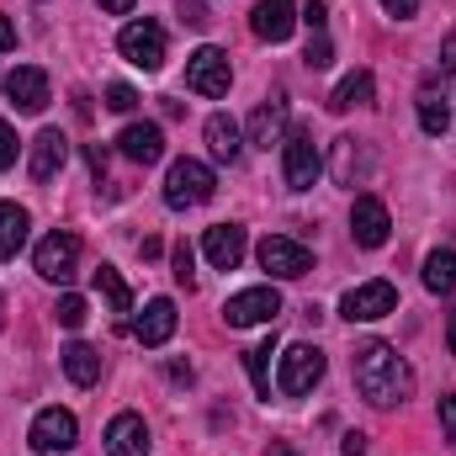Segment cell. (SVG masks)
Returning <instances> with one entry per match:
<instances>
[{
  "mask_svg": "<svg viewBox=\"0 0 456 456\" xmlns=\"http://www.w3.org/2000/svg\"><path fill=\"white\" fill-rule=\"evenodd\" d=\"M409 387H414V377H409L403 355L387 340H366L355 350V393L371 409H398L409 398Z\"/></svg>",
  "mask_w": 456,
  "mask_h": 456,
  "instance_id": "obj_1",
  "label": "cell"
},
{
  "mask_svg": "<svg viewBox=\"0 0 456 456\" xmlns=\"http://www.w3.org/2000/svg\"><path fill=\"white\" fill-rule=\"evenodd\" d=\"M213 191H218V175L202 159H175L170 175H165V202L170 208H202V202H213Z\"/></svg>",
  "mask_w": 456,
  "mask_h": 456,
  "instance_id": "obj_2",
  "label": "cell"
},
{
  "mask_svg": "<svg viewBox=\"0 0 456 456\" xmlns=\"http://www.w3.org/2000/svg\"><path fill=\"white\" fill-rule=\"evenodd\" d=\"M319 377H324V350L319 345H287L281 350V361H276V393L303 398V393L319 387Z\"/></svg>",
  "mask_w": 456,
  "mask_h": 456,
  "instance_id": "obj_3",
  "label": "cell"
},
{
  "mask_svg": "<svg viewBox=\"0 0 456 456\" xmlns=\"http://www.w3.org/2000/svg\"><path fill=\"white\" fill-rule=\"evenodd\" d=\"M319 170H324V159H319L314 133H308V127H292V133L281 138V175H287V186H292V191H308V186L319 181Z\"/></svg>",
  "mask_w": 456,
  "mask_h": 456,
  "instance_id": "obj_4",
  "label": "cell"
},
{
  "mask_svg": "<svg viewBox=\"0 0 456 456\" xmlns=\"http://www.w3.org/2000/svg\"><path fill=\"white\" fill-rule=\"evenodd\" d=\"M228 86H233L228 53L213 48V43H202V48L186 59V91H197V96H228Z\"/></svg>",
  "mask_w": 456,
  "mask_h": 456,
  "instance_id": "obj_5",
  "label": "cell"
},
{
  "mask_svg": "<svg viewBox=\"0 0 456 456\" xmlns=\"http://www.w3.org/2000/svg\"><path fill=\"white\" fill-rule=\"evenodd\" d=\"M255 255H260V271H271L276 281H297V276L314 271V255H308L297 239H287V233H265Z\"/></svg>",
  "mask_w": 456,
  "mask_h": 456,
  "instance_id": "obj_6",
  "label": "cell"
},
{
  "mask_svg": "<svg viewBox=\"0 0 456 456\" xmlns=\"http://www.w3.org/2000/svg\"><path fill=\"white\" fill-rule=\"evenodd\" d=\"M281 314V292L276 287H249V292H233L224 303L228 330H249V324H276Z\"/></svg>",
  "mask_w": 456,
  "mask_h": 456,
  "instance_id": "obj_7",
  "label": "cell"
},
{
  "mask_svg": "<svg viewBox=\"0 0 456 456\" xmlns=\"http://www.w3.org/2000/svg\"><path fill=\"white\" fill-rule=\"evenodd\" d=\"M398 308V292H393V281H361V287H350L340 297V314L350 324H371V319H387Z\"/></svg>",
  "mask_w": 456,
  "mask_h": 456,
  "instance_id": "obj_8",
  "label": "cell"
},
{
  "mask_svg": "<svg viewBox=\"0 0 456 456\" xmlns=\"http://www.w3.org/2000/svg\"><path fill=\"white\" fill-rule=\"evenodd\" d=\"M117 48H122L127 64L159 69V64H165V27H159V21H127L122 37H117Z\"/></svg>",
  "mask_w": 456,
  "mask_h": 456,
  "instance_id": "obj_9",
  "label": "cell"
},
{
  "mask_svg": "<svg viewBox=\"0 0 456 456\" xmlns=\"http://www.w3.org/2000/svg\"><path fill=\"white\" fill-rule=\"evenodd\" d=\"M75 260H80V239H75L69 228H53V233L37 244V255H32V265H37L43 281H69V276H75Z\"/></svg>",
  "mask_w": 456,
  "mask_h": 456,
  "instance_id": "obj_10",
  "label": "cell"
},
{
  "mask_svg": "<svg viewBox=\"0 0 456 456\" xmlns=\"http://www.w3.org/2000/svg\"><path fill=\"white\" fill-rule=\"evenodd\" d=\"M75 436H80V425H75V414L69 409H43L37 419H32V430H27V441H32V452L37 456H59L75 446Z\"/></svg>",
  "mask_w": 456,
  "mask_h": 456,
  "instance_id": "obj_11",
  "label": "cell"
},
{
  "mask_svg": "<svg viewBox=\"0 0 456 456\" xmlns=\"http://www.w3.org/2000/svg\"><path fill=\"white\" fill-rule=\"evenodd\" d=\"M350 233H355V244H361V249H382V244H387V233H393L387 208H382L377 197H355V208H350Z\"/></svg>",
  "mask_w": 456,
  "mask_h": 456,
  "instance_id": "obj_12",
  "label": "cell"
},
{
  "mask_svg": "<svg viewBox=\"0 0 456 456\" xmlns=\"http://www.w3.org/2000/svg\"><path fill=\"white\" fill-rule=\"evenodd\" d=\"M5 102H11L16 112H43V107H48V75H43L37 64L11 69V75H5Z\"/></svg>",
  "mask_w": 456,
  "mask_h": 456,
  "instance_id": "obj_13",
  "label": "cell"
},
{
  "mask_svg": "<svg viewBox=\"0 0 456 456\" xmlns=\"http://www.w3.org/2000/svg\"><path fill=\"white\" fill-rule=\"evenodd\" d=\"M64 159H69V138H64L59 127H43V133L32 138V159H27V170H32L37 186H48V181L64 170Z\"/></svg>",
  "mask_w": 456,
  "mask_h": 456,
  "instance_id": "obj_14",
  "label": "cell"
},
{
  "mask_svg": "<svg viewBox=\"0 0 456 456\" xmlns=\"http://www.w3.org/2000/svg\"><path fill=\"white\" fill-rule=\"evenodd\" d=\"M249 27H255V37H265V43H287L292 27H297V5H292V0H260V5L249 11Z\"/></svg>",
  "mask_w": 456,
  "mask_h": 456,
  "instance_id": "obj_15",
  "label": "cell"
},
{
  "mask_svg": "<svg viewBox=\"0 0 456 456\" xmlns=\"http://www.w3.org/2000/svg\"><path fill=\"white\" fill-rule=\"evenodd\" d=\"M117 149H122L133 165H154V159H165V133H159L154 122H127V127L117 133Z\"/></svg>",
  "mask_w": 456,
  "mask_h": 456,
  "instance_id": "obj_16",
  "label": "cell"
},
{
  "mask_svg": "<svg viewBox=\"0 0 456 456\" xmlns=\"http://www.w3.org/2000/svg\"><path fill=\"white\" fill-rule=\"evenodd\" d=\"M133 335H138V345H149V350H159V345L175 335V303L170 297H154L143 314H138V324H133Z\"/></svg>",
  "mask_w": 456,
  "mask_h": 456,
  "instance_id": "obj_17",
  "label": "cell"
},
{
  "mask_svg": "<svg viewBox=\"0 0 456 456\" xmlns=\"http://www.w3.org/2000/svg\"><path fill=\"white\" fill-rule=\"evenodd\" d=\"M107 456H149V425L138 414H117L107 425Z\"/></svg>",
  "mask_w": 456,
  "mask_h": 456,
  "instance_id": "obj_18",
  "label": "cell"
},
{
  "mask_svg": "<svg viewBox=\"0 0 456 456\" xmlns=\"http://www.w3.org/2000/svg\"><path fill=\"white\" fill-rule=\"evenodd\" d=\"M202 255H208L218 271H233V265L244 260V228H239V224L208 228V239H202Z\"/></svg>",
  "mask_w": 456,
  "mask_h": 456,
  "instance_id": "obj_19",
  "label": "cell"
},
{
  "mask_svg": "<svg viewBox=\"0 0 456 456\" xmlns=\"http://www.w3.org/2000/svg\"><path fill=\"white\" fill-rule=\"evenodd\" d=\"M202 133H208V154H213L218 165H233V159H239V149H244V133H239V122H233L228 112H213Z\"/></svg>",
  "mask_w": 456,
  "mask_h": 456,
  "instance_id": "obj_20",
  "label": "cell"
},
{
  "mask_svg": "<svg viewBox=\"0 0 456 456\" xmlns=\"http://www.w3.org/2000/svg\"><path fill=\"white\" fill-rule=\"evenodd\" d=\"M281 127H287V102H260L255 117H249V143L271 149V143L281 138Z\"/></svg>",
  "mask_w": 456,
  "mask_h": 456,
  "instance_id": "obj_21",
  "label": "cell"
},
{
  "mask_svg": "<svg viewBox=\"0 0 456 456\" xmlns=\"http://www.w3.org/2000/svg\"><path fill=\"white\" fill-rule=\"evenodd\" d=\"M27 208H16V202H0V260H16V249L27 244Z\"/></svg>",
  "mask_w": 456,
  "mask_h": 456,
  "instance_id": "obj_22",
  "label": "cell"
},
{
  "mask_svg": "<svg viewBox=\"0 0 456 456\" xmlns=\"http://www.w3.org/2000/svg\"><path fill=\"white\" fill-rule=\"evenodd\" d=\"M64 371H69V382L75 387H91V382H102V350H91V345H64Z\"/></svg>",
  "mask_w": 456,
  "mask_h": 456,
  "instance_id": "obj_23",
  "label": "cell"
},
{
  "mask_svg": "<svg viewBox=\"0 0 456 456\" xmlns=\"http://www.w3.org/2000/svg\"><path fill=\"white\" fill-rule=\"evenodd\" d=\"M371 96H377V80H371V69H355V75H345L340 86H335L330 107H335V112H350V107H366Z\"/></svg>",
  "mask_w": 456,
  "mask_h": 456,
  "instance_id": "obj_24",
  "label": "cell"
},
{
  "mask_svg": "<svg viewBox=\"0 0 456 456\" xmlns=\"http://www.w3.org/2000/svg\"><path fill=\"white\" fill-rule=\"evenodd\" d=\"M425 287L436 297H452L456 292V249H430L425 255Z\"/></svg>",
  "mask_w": 456,
  "mask_h": 456,
  "instance_id": "obj_25",
  "label": "cell"
},
{
  "mask_svg": "<svg viewBox=\"0 0 456 456\" xmlns=\"http://www.w3.org/2000/svg\"><path fill=\"white\" fill-rule=\"evenodd\" d=\"M96 292H102V297L112 303L117 319H127V314H133V292H127V281L117 276L112 265H96Z\"/></svg>",
  "mask_w": 456,
  "mask_h": 456,
  "instance_id": "obj_26",
  "label": "cell"
},
{
  "mask_svg": "<svg viewBox=\"0 0 456 456\" xmlns=\"http://www.w3.org/2000/svg\"><path fill=\"white\" fill-rule=\"evenodd\" d=\"M419 127H425L430 138H441V133L452 127V107H446V96H436V91H419Z\"/></svg>",
  "mask_w": 456,
  "mask_h": 456,
  "instance_id": "obj_27",
  "label": "cell"
},
{
  "mask_svg": "<svg viewBox=\"0 0 456 456\" xmlns=\"http://www.w3.org/2000/svg\"><path fill=\"white\" fill-rule=\"evenodd\" d=\"M271 355H276V340L244 350V366H249V382H255V393H260V398H271Z\"/></svg>",
  "mask_w": 456,
  "mask_h": 456,
  "instance_id": "obj_28",
  "label": "cell"
},
{
  "mask_svg": "<svg viewBox=\"0 0 456 456\" xmlns=\"http://www.w3.org/2000/svg\"><path fill=\"white\" fill-rule=\"evenodd\" d=\"M371 159H366V149H355V138H335V175H340L345 186L355 181V170H366Z\"/></svg>",
  "mask_w": 456,
  "mask_h": 456,
  "instance_id": "obj_29",
  "label": "cell"
},
{
  "mask_svg": "<svg viewBox=\"0 0 456 456\" xmlns=\"http://www.w3.org/2000/svg\"><path fill=\"white\" fill-rule=\"evenodd\" d=\"M308 69H330L335 64V43H330V32H308Z\"/></svg>",
  "mask_w": 456,
  "mask_h": 456,
  "instance_id": "obj_30",
  "label": "cell"
},
{
  "mask_svg": "<svg viewBox=\"0 0 456 456\" xmlns=\"http://www.w3.org/2000/svg\"><path fill=\"white\" fill-rule=\"evenodd\" d=\"M53 314H59V324H64V330H80V324L91 319V308H86V297H75V292H64Z\"/></svg>",
  "mask_w": 456,
  "mask_h": 456,
  "instance_id": "obj_31",
  "label": "cell"
},
{
  "mask_svg": "<svg viewBox=\"0 0 456 456\" xmlns=\"http://www.w3.org/2000/svg\"><path fill=\"white\" fill-rule=\"evenodd\" d=\"M170 265H175V281H181V287H191V281H197V271H191V244H186V239L175 244V255H170Z\"/></svg>",
  "mask_w": 456,
  "mask_h": 456,
  "instance_id": "obj_32",
  "label": "cell"
},
{
  "mask_svg": "<svg viewBox=\"0 0 456 456\" xmlns=\"http://www.w3.org/2000/svg\"><path fill=\"white\" fill-rule=\"evenodd\" d=\"M107 107H112V112H133V107H138V91H133V86H107Z\"/></svg>",
  "mask_w": 456,
  "mask_h": 456,
  "instance_id": "obj_33",
  "label": "cell"
},
{
  "mask_svg": "<svg viewBox=\"0 0 456 456\" xmlns=\"http://www.w3.org/2000/svg\"><path fill=\"white\" fill-rule=\"evenodd\" d=\"M16 149H21V143H16V133H11V122L0 117V170H11V165H16Z\"/></svg>",
  "mask_w": 456,
  "mask_h": 456,
  "instance_id": "obj_34",
  "label": "cell"
},
{
  "mask_svg": "<svg viewBox=\"0 0 456 456\" xmlns=\"http://www.w3.org/2000/svg\"><path fill=\"white\" fill-rule=\"evenodd\" d=\"M382 11H387L393 21H414V16H419V0H382Z\"/></svg>",
  "mask_w": 456,
  "mask_h": 456,
  "instance_id": "obj_35",
  "label": "cell"
},
{
  "mask_svg": "<svg viewBox=\"0 0 456 456\" xmlns=\"http://www.w3.org/2000/svg\"><path fill=\"white\" fill-rule=\"evenodd\" d=\"M303 21H308V32H324V21H330L324 0H308V5H303Z\"/></svg>",
  "mask_w": 456,
  "mask_h": 456,
  "instance_id": "obj_36",
  "label": "cell"
},
{
  "mask_svg": "<svg viewBox=\"0 0 456 456\" xmlns=\"http://www.w3.org/2000/svg\"><path fill=\"white\" fill-rule=\"evenodd\" d=\"M441 430L446 441H456V398H441Z\"/></svg>",
  "mask_w": 456,
  "mask_h": 456,
  "instance_id": "obj_37",
  "label": "cell"
},
{
  "mask_svg": "<svg viewBox=\"0 0 456 456\" xmlns=\"http://www.w3.org/2000/svg\"><path fill=\"white\" fill-rule=\"evenodd\" d=\"M441 69H446V75H456V32L441 43Z\"/></svg>",
  "mask_w": 456,
  "mask_h": 456,
  "instance_id": "obj_38",
  "label": "cell"
},
{
  "mask_svg": "<svg viewBox=\"0 0 456 456\" xmlns=\"http://www.w3.org/2000/svg\"><path fill=\"white\" fill-rule=\"evenodd\" d=\"M345 456H366V436H361V430H350V436H345V446H340Z\"/></svg>",
  "mask_w": 456,
  "mask_h": 456,
  "instance_id": "obj_39",
  "label": "cell"
},
{
  "mask_svg": "<svg viewBox=\"0 0 456 456\" xmlns=\"http://www.w3.org/2000/svg\"><path fill=\"white\" fill-rule=\"evenodd\" d=\"M181 21H186V27H208V11H202V5H181Z\"/></svg>",
  "mask_w": 456,
  "mask_h": 456,
  "instance_id": "obj_40",
  "label": "cell"
},
{
  "mask_svg": "<svg viewBox=\"0 0 456 456\" xmlns=\"http://www.w3.org/2000/svg\"><path fill=\"white\" fill-rule=\"evenodd\" d=\"M5 48H16V27H11V21L0 16V53H5Z\"/></svg>",
  "mask_w": 456,
  "mask_h": 456,
  "instance_id": "obj_41",
  "label": "cell"
},
{
  "mask_svg": "<svg viewBox=\"0 0 456 456\" xmlns=\"http://www.w3.org/2000/svg\"><path fill=\"white\" fill-rule=\"evenodd\" d=\"M102 11H112V16H127V11H133V0H102Z\"/></svg>",
  "mask_w": 456,
  "mask_h": 456,
  "instance_id": "obj_42",
  "label": "cell"
},
{
  "mask_svg": "<svg viewBox=\"0 0 456 456\" xmlns=\"http://www.w3.org/2000/svg\"><path fill=\"white\" fill-rule=\"evenodd\" d=\"M265 456H297V452H292L287 441H271V446H265Z\"/></svg>",
  "mask_w": 456,
  "mask_h": 456,
  "instance_id": "obj_43",
  "label": "cell"
},
{
  "mask_svg": "<svg viewBox=\"0 0 456 456\" xmlns=\"http://www.w3.org/2000/svg\"><path fill=\"white\" fill-rule=\"evenodd\" d=\"M446 340H452V355H456V324H452V335H446Z\"/></svg>",
  "mask_w": 456,
  "mask_h": 456,
  "instance_id": "obj_44",
  "label": "cell"
}]
</instances>
